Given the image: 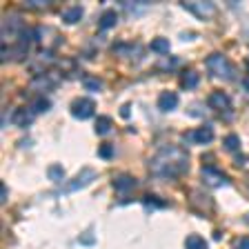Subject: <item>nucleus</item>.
Instances as JSON below:
<instances>
[{
    "label": "nucleus",
    "instance_id": "1",
    "mask_svg": "<svg viewBox=\"0 0 249 249\" xmlns=\"http://www.w3.org/2000/svg\"><path fill=\"white\" fill-rule=\"evenodd\" d=\"M205 65H207V69L212 71V76L220 78V80H229V78H231V65H229V60L223 53H212V56H207Z\"/></svg>",
    "mask_w": 249,
    "mask_h": 249
},
{
    "label": "nucleus",
    "instance_id": "2",
    "mask_svg": "<svg viewBox=\"0 0 249 249\" xmlns=\"http://www.w3.org/2000/svg\"><path fill=\"white\" fill-rule=\"evenodd\" d=\"M93 111H96V103H93L91 98H76L71 103V114H73V118H78V120L91 118Z\"/></svg>",
    "mask_w": 249,
    "mask_h": 249
},
{
    "label": "nucleus",
    "instance_id": "3",
    "mask_svg": "<svg viewBox=\"0 0 249 249\" xmlns=\"http://www.w3.org/2000/svg\"><path fill=\"white\" fill-rule=\"evenodd\" d=\"M93 178H96V171H93V169H83L67 187H65V192L71 194V192H78V189H85L87 185H91Z\"/></svg>",
    "mask_w": 249,
    "mask_h": 249
},
{
    "label": "nucleus",
    "instance_id": "4",
    "mask_svg": "<svg viewBox=\"0 0 249 249\" xmlns=\"http://www.w3.org/2000/svg\"><path fill=\"white\" fill-rule=\"evenodd\" d=\"M158 107H160L162 111H174V109L178 107V96L174 91H162L160 98H158Z\"/></svg>",
    "mask_w": 249,
    "mask_h": 249
},
{
    "label": "nucleus",
    "instance_id": "5",
    "mask_svg": "<svg viewBox=\"0 0 249 249\" xmlns=\"http://www.w3.org/2000/svg\"><path fill=\"white\" fill-rule=\"evenodd\" d=\"M207 103H209V107H213V109H229L231 100H229V96L225 91H213Z\"/></svg>",
    "mask_w": 249,
    "mask_h": 249
},
{
    "label": "nucleus",
    "instance_id": "6",
    "mask_svg": "<svg viewBox=\"0 0 249 249\" xmlns=\"http://www.w3.org/2000/svg\"><path fill=\"white\" fill-rule=\"evenodd\" d=\"M192 140H196L198 145H209V142L213 140L212 127H198V129L192 134Z\"/></svg>",
    "mask_w": 249,
    "mask_h": 249
},
{
    "label": "nucleus",
    "instance_id": "7",
    "mask_svg": "<svg viewBox=\"0 0 249 249\" xmlns=\"http://www.w3.org/2000/svg\"><path fill=\"white\" fill-rule=\"evenodd\" d=\"M185 7H187L189 11H194L196 16H200V18H207V16L213 14V5H212V2H198V5L185 2Z\"/></svg>",
    "mask_w": 249,
    "mask_h": 249
},
{
    "label": "nucleus",
    "instance_id": "8",
    "mask_svg": "<svg viewBox=\"0 0 249 249\" xmlns=\"http://www.w3.org/2000/svg\"><path fill=\"white\" fill-rule=\"evenodd\" d=\"M202 178L209 182V185H225V174H220V171H216V169H212V167H207V169L202 171Z\"/></svg>",
    "mask_w": 249,
    "mask_h": 249
},
{
    "label": "nucleus",
    "instance_id": "9",
    "mask_svg": "<svg viewBox=\"0 0 249 249\" xmlns=\"http://www.w3.org/2000/svg\"><path fill=\"white\" fill-rule=\"evenodd\" d=\"M180 87L182 89H194V87H198V73L196 71H185V73H180Z\"/></svg>",
    "mask_w": 249,
    "mask_h": 249
},
{
    "label": "nucleus",
    "instance_id": "10",
    "mask_svg": "<svg viewBox=\"0 0 249 249\" xmlns=\"http://www.w3.org/2000/svg\"><path fill=\"white\" fill-rule=\"evenodd\" d=\"M116 20H118V14H116L114 9H109V11H105V14L100 16L98 27L100 29H111V27L116 25Z\"/></svg>",
    "mask_w": 249,
    "mask_h": 249
},
{
    "label": "nucleus",
    "instance_id": "11",
    "mask_svg": "<svg viewBox=\"0 0 249 249\" xmlns=\"http://www.w3.org/2000/svg\"><path fill=\"white\" fill-rule=\"evenodd\" d=\"M185 249H207V243H205L202 236L192 233V236H187L185 238Z\"/></svg>",
    "mask_w": 249,
    "mask_h": 249
},
{
    "label": "nucleus",
    "instance_id": "12",
    "mask_svg": "<svg viewBox=\"0 0 249 249\" xmlns=\"http://www.w3.org/2000/svg\"><path fill=\"white\" fill-rule=\"evenodd\" d=\"M80 18H83V7H71V9H67L62 14V20L67 22V25H76Z\"/></svg>",
    "mask_w": 249,
    "mask_h": 249
},
{
    "label": "nucleus",
    "instance_id": "13",
    "mask_svg": "<svg viewBox=\"0 0 249 249\" xmlns=\"http://www.w3.org/2000/svg\"><path fill=\"white\" fill-rule=\"evenodd\" d=\"M114 187L118 189V192H129V189H134L136 187V180L131 176H118L114 180Z\"/></svg>",
    "mask_w": 249,
    "mask_h": 249
},
{
    "label": "nucleus",
    "instance_id": "14",
    "mask_svg": "<svg viewBox=\"0 0 249 249\" xmlns=\"http://www.w3.org/2000/svg\"><path fill=\"white\" fill-rule=\"evenodd\" d=\"M109 131H111V118H109V116H98V118H96V134L105 136V134H109Z\"/></svg>",
    "mask_w": 249,
    "mask_h": 249
},
{
    "label": "nucleus",
    "instance_id": "15",
    "mask_svg": "<svg viewBox=\"0 0 249 249\" xmlns=\"http://www.w3.org/2000/svg\"><path fill=\"white\" fill-rule=\"evenodd\" d=\"M151 49L158 53H167L169 52V40H167V38H154V40H151Z\"/></svg>",
    "mask_w": 249,
    "mask_h": 249
},
{
    "label": "nucleus",
    "instance_id": "16",
    "mask_svg": "<svg viewBox=\"0 0 249 249\" xmlns=\"http://www.w3.org/2000/svg\"><path fill=\"white\" fill-rule=\"evenodd\" d=\"M225 149L229 151H238L240 149V138L236 134H227L225 136Z\"/></svg>",
    "mask_w": 249,
    "mask_h": 249
},
{
    "label": "nucleus",
    "instance_id": "17",
    "mask_svg": "<svg viewBox=\"0 0 249 249\" xmlns=\"http://www.w3.org/2000/svg\"><path fill=\"white\" fill-rule=\"evenodd\" d=\"M47 176L52 178V180H62V178H65V169H62L60 165H52L47 169Z\"/></svg>",
    "mask_w": 249,
    "mask_h": 249
},
{
    "label": "nucleus",
    "instance_id": "18",
    "mask_svg": "<svg viewBox=\"0 0 249 249\" xmlns=\"http://www.w3.org/2000/svg\"><path fill=\"white\" fill-rule=\"evenodd\" d=\"M14 123H18V124H29V123H31V114H27V111H16Z\"/></svg>",
    "mask_w": 249,
    "mask_h": 249
},
{
    "label": "nucleus",
    "instance_id": "19",
    "mask_svg": "<svg viewBox=\"0 0 249 249\" xmlns=\"http://www.w3.org/2000/svg\"><path fill=\"white\" fill-rule=\"evenodd\" d=\"M85 87H87V89H93V91H98V89L103 87V83H100L98 78H85Z\"/></svg>",
    "mask_w": 249,
    "mask_h": 249
},
{
    "label": "nucleus",
    "instance_id": "20",
    "mask_svg": "<svg viewBox=\"0 0 249 249\" xmlns=\"http://www.w3.org/2000/svg\"><path fill=\"white\" fill-rule=\"evenodd\" d=\"M98 154H100V158H111V156H114V147L111 145H100Z\"/></svg>",
    "mask_w": 249,
    "mask_h": 249
},
{
    "label": "nucleus",
    "instance_id": "21",
    "mask_svg": "<svg viewBox=\"0 0 249 249\" xmlns=\"http://www.w3.org/2000/svg\"><path fill=\"white\" fill-rule=\"evenodd\" d=\"M49 107H52V105H49V100L40 98V100H36V109H34V111H47Z\"/></svg>",
    "mask_w": 249,
    "mask_h": 249
},
{
    "label": "nucleus",
    "instance_id": "22",
    "mask_svg": "<svg viewBox=\"0 0 249 249\" xmlns=\"http://www.w3.org/2000/svg\"><path fill=\"white\" fill-rule=\"evenodd\" d=\"M233 249H249V236L247 238H240L238 243L233 245Z\"/></svg>",
    "mask_w": 249,
    "mask_h": 249
},
{
    "label": "nucleus",
    "instance_id": "23",
    "mask_svg": "<svg viewBox=\"0 0 249 249\" xmlns=\"http://www.w3.org/2000/svg\"><path fill=\"white\" fill-rule=\"evenodd\" d=\"M145 202H149V205H154V207H162V205H165L162 200H156V196H145Z\"/></svg>",
    "mask_w": 249,
    "mask_h": 249
},
{
    "label": "nucleus",
    "instance_id": "24",
    "mask_svg": "<svg viewBox=\"0 0 249 249\" xmlns=\"http://www.w3.org/2000/svg\"><path fill=\"white\" fill-rule=\"evenodd\" d=\"M129 114H131V107H129V105H123V109H120V116H123V118H129Z\"/></svg>",
    "mask_w": 249,
    "mask_h": 249
},
{
    "label": "nucleus",
    "instance_id": "25",
    "mask_svg": "<svg viewBox=\"0 0 249 249\" xmlns=\"http://www.w3.org/2000/svg\"><path fill=\"white\" fill-rule=\"evenodd\" d=\"M0 200H2V202L7 200V189H5V187H0Z\"/></svg>",
    "mask_w": 249,
    "mask_h": 249
},
{
    "label": "nucleus",
    "instance_id": "26",
    "mask_svg": "<svg viewBox=\"0 0 249 249\" xmlns=\"http://www.w3.org/2000/svg\"><path fill=\"white\" fill-rule=\"evenodd\" d=\"M245 87H247V89H249V78H247V80H245Z\"/></svg>",
    "mask_w": 249,
    "mask_h": 249
}]
</instances>
